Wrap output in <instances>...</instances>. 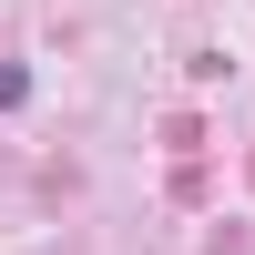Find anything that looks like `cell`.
Instances as JSON below:
<instances>
[{
	"instance_id": "obj_1",
	"label": "cell",
	"mask_w": 255,
	"mask_h": 255,
	"mask_svg": "<svg viewBox=\"0 0 255 255\" xmlns=\"http://www.w3.org/2000/svg\"><path fill=\"white\" fill-rule=\"evenodd\" d=\"M10 102H31V72H20V61H0V113H10Z\"/></svg>"
}]
</instances>
